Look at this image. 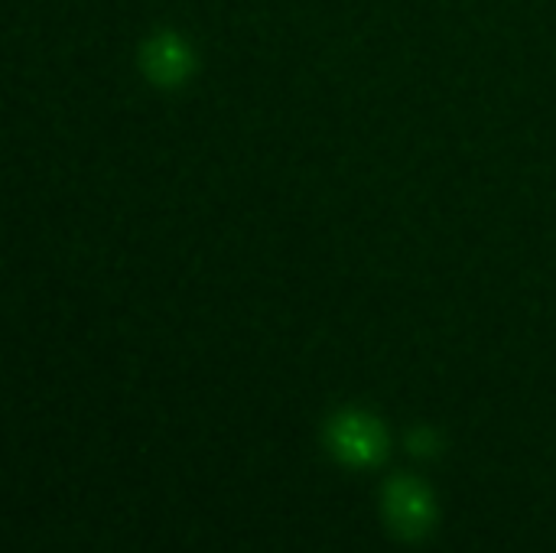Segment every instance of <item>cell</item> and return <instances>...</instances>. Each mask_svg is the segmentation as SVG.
<instances>
[{
	"label": "cell",
	"mask_w": 556,
	"mask_h": 553,
	"mask_svg": "<svg viewBox=\"0 0 556 553\" xmlns=\"http://www.w3.org/2000/svg\"><path fill=\"white\" fill-rule=\"evenodd\" d=\"M326 443L345 466H378L388 453V433L365 411H342L326 427Z\"/></svg>",
	"instance_id": "6da1fadb"
},
{
	"label": "cell",
	"mask_w": 556,
	"mask_h": 553,
	"mask_svg": "<svg viewBox=\"0 0 556 553\" xmlns=\"http://www.w3.org/2000/svg\"><path fill=\"white\" fill-rule=\"evenodd\" d=\"M384 518L397 538L420 541L437 521V505H433L430 489L414 476L391 479L384 489Z\"/></svg>",
	"instance_id": "7a4b0ae2"
},
{
	"label": "cell",
	"mask_w": 556,
	"mask_h": 553,
	"mask_svg": "<svg viewBox=\"0 0 556 553\" xmlns=\"http://www.w3.org/2000/svg\"><path fill=\"white\" fill-rule=\"evenodd\" d=\"M140 68L156 88H179L195 72V52L189 39H182L173 29L153 33L140 49Z\"/></svg>",
	"instance_id": "3957f363"
},
{
	"label": "cell",
	"mask_w": 556,
	"mask_h": 553,
	"mask_svg": "<svg viewBox=\"0 0 556 553\" xmlns=\"http://www.w3.org/2000/svg\"><path fill=\"white\" fill-rule=\"evenodd\" d=\"M407 447H410L417 456H433V453H437V447H440V437H437L433 430L420 427V430H414V433L407 437Z\"/></svg>",
	"instance_id": "277c9868"
}]
</instances>
